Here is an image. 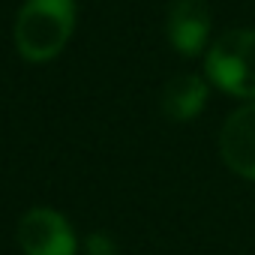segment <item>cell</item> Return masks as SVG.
<instances>
[{
	"instance_id": "6da1fadb",
	"label": "cell",
	"mask_w": 255,
	"mask_h": 255,
	"mask_svg": "<svg viewBox=\"0 0 255 255\" xmlns=\"http://www.w3.org/2000/svg\"><path fill=\"white\" fill-rule=\"evenodd\" d=\"M75 24V0H24L15 15V45L30 60L54 57Z\"/></svg>"
},
{
	"instance_id": "7a4b0ae2",
	"label": "cell",
	"mask_w": 255,
	"mask_h": 255,
	"mask_svg": "<svg viewBox=\"0 0 255 255\" xmlns=\"http://www.w3.org/2000/svg\"><path fill=\"white\" fill-rule=\"evenodd\" d=\"M204 69L222 93L255 102V30H225L210 45Z\"/></svg>"
},
{
	"instance_id": "3957f363",
	"label": "cell",
	"mask_w": 255,
	"mask_h": 255,
	"mask_svg": "<svg viewBox=\"0 0 255 255\" xmlns=\"http://www.w3.org/2000/svg\"><path fill=\"white\" fill-rule=\"evenodd\" d=\"M18 246L24 255H75V231L69 219L51 207H33L18 222Z\"/></svg>"
},
{
	"instance_id": "277c9868",
	"label": "cell",
	"mask_w": 255,
	"mask_h": 255,
	"mask_svg": "<svg viewBox=\"0 0 255 255\" xmlns=\"http://www.w3.org/2000/svg\"><path fill=\"white\" fill-rule=\"evenodd\" d=\"M219 156L237 177L255 180V102L240 105L222 123Z\"/></svg>"
},
{
	"instance_id": "5b68a950",
	"label": "cell",
	"mask_w": 255,
	"mask_h": 255,
	"mask_svg": "<svg viewBox=\"0 0 255 255\" xmlns=\"http://www.w3.org/2000/svg\"><path fill=\"white\" fill-rule=\"evenodd\" d=\"M165 30H168V42L180 54H198L210 36L207 0H171Z\"/></svg>"
},
{
	"instance_id": "8992f818",
	"label": "cell",
	"mask_w": 255,
	"mask_h": 255,
	"mask_svg": "<svg viewBox=\"0 0 255 255\" xmlns=\"http://www.w3.org/2000/svg\"><path fill=\"white\" fill-rule=\"evenodd\" d=\"M159 105H162V114L171 120H180V123L192 120L207 105V81L195 72H180L162 87Z\"/></svg>"
},
{
	"instance_id": "52a82bcc",
	"label": "cell",
	"mask_w": 255,
	"mask_h": 255,
	"mask_svg": "<svg viewBox=\"0 0 255 255\" xmlns=\"http://www.w3.org/2000/svg\"><path fill=\"white\" fill-rule=\"evenodd\" d=\"M87 255H114V243L105 234H90L87 237Z\"/></svg>"
}]
</instances>
